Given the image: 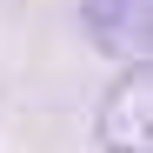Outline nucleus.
I'll return each mask as SVG.
<instances>
[{"instance_id": "2", "label": "nucleus", "mask_w": 153, "mask_h": 153, "mask_svg": "<svg viewBox=\"0 0 153 153\" xmlns=\"http://www.w3.org/2000/svg\"><path fill=\"white\" fill-rule=\"evenodd\" d=\"M80 27L100 53L146 60L153 53V0H80Z\"/></svg>"}, {"instance_id": "1", "label": "nucleus", "mask_w": 153, "mask_h": 153, "mask_svg": "<svg viewBox=\"0 0 153 153\" xmlns=\"http://www.w3.org/2000/svg\"><path fill=\"white\" fill-rule=\"evenodd\" d=\"M93 140H100V153H153V73H146V60L120 67V80L107 87V100L93 113Z\"/></svg>"}]
</instances>
